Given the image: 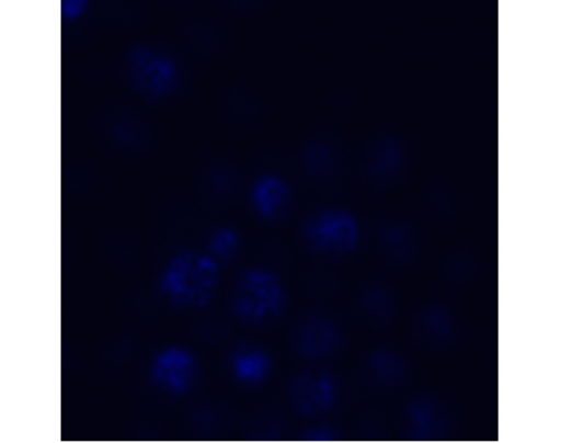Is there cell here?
Returning a JSON list of instances; mask_svg holds the SVG:
<instances>
[{
  "label": "cell",
  "mask_w": 561,
  "mask_h": 443,
  "mask_svg": "<svg viewBox=\"0 0 561 443\" xmlns=\"http://www.w3.org/2000/svg\"><path fill=\"white\" fill-rule=\"evenodd\" d=\"M345 336L330 316L309 313L297 320L289 333L291 351L305 360H325L343 349Z\"/></svg>",
  "instance_id": "cell-6"
},
{
  "label": "cell",
  "mask_w": 561,
  "mask_h": 443,
  "mask_svg": "<svg viewBox=\"0 0 561 443\" xmlns=\"http://www.w3.org/2000/svg\"><path fill=\"white\" fill-rule=\"evenodd\" d=\"M126 72L131 88L147 100H164L180 87L178 64L170 54L152 46L134 48L126 58Z\"/></svg>",
  "instance_id": "cell-4"
},
{
  "label": "cell",
  "mask_w": 561,
  "mask_h": 443,
  "mask_svg": "<svg viewBox=\"0 0 561 443\" xmlns=\"http://www.w3.org/2000/svg\"><path fill=\"white\" fill-rule=\"evenodd\" d=\"M302 166L310 175L318 178H328L337 166V157L330 145L312 141L302 149Z\"/></svg>",
  "instance_id": "cell-11"
},
{
  "label": "cell",
  "mask_w": 561,
  "mask_h": 443,
  "mask_svg": "<svg viewBox=\"0 0 561 443\" xmlns=\"http://www.w3.org/2000/svg\"><path fill=\"white\" fill-rule=\"evenodd\" d=\"M397 166V149L390 144L377 145L374 155L369 158V173L377 178H385Z\"/></svg>",
  "instance_id": "cell-14"
},
{
  "label": "cell",
  "mask_w": 561,
  "mask_h": 443,
  "mask_svg": "<svg viewBox=\"0 0 561 443\" xmlns=\"http://www.w3.org/2000/svg\"><path fill=\"white\" fill-rule=\"evenodd\" d=\"M253 212L260 219L274 223L288 214L291 206V189L284 179L274 173H263L253 181L250 191Z\"/></svg>",
  "instance_id": "cell-8"
},
{
  "label": "cell",
  "mask_w": 561,
  "mask_h": 443,
  "mask_svg": "<svg viewBox=\"0 0 561 443\" xmlns=\"http://www.w3.org/2000/svg\"><path fill=\"white\" fill-rule=\"evenodd\" d=\"M339 436H341V434H339V430L335 429V427L324 424V422H317V424L305 427V429L299 432L297 440H302V442H333V440H337Z\"/></svg>",
  "instance_id": "cell-15"
},
{
  "label": "cell",
  "mask_w": 561,
  "mask_h": 443,
  "mask_svg": "<svg viewBox=\"0 0 561 443\" xmlns=\"http://www.w3.org/2000/svg\"><path fill=\"white\" fill-rule=\"evenodd\" d=\"M301 237L318 258H345L360 243V225L346 209H317L302 219Z\"/></svg>",
  "instance_id": "cell-3"
},
{
  "label": "cell",
  "mask_w": 561,
  "mask_h": 443,
  "mask_svg": "<svg viewBox=\"0 0 561 443\" xmlns=\"http://www.w3.org/2000/svg\"><path fill=\"white\" fill-rule=\"evenodd\" d=\"M273 367V360L261 344L242 341L229 354V372L240 386H261Z\"/></svg>",
  "instance_id": "cell-9"
},
{
  "label": "cell",
  "mask_w": 561,
  "mask_h": 443,
  "mask_svg": "<svg viewBox=\"0 0 561 443\" xmlns=\"http://www.w3.org/2000/svg\"><path fill=\"white\" fill-rule=\"evenodd\" d=\"M221 284V269L209 253L181 250L160 274L159 292L175 308H208Z\"/></svg>",
  "instance_id": "cell-1"
},
{
  "label": "cell",
  "mask_w": 561,
  "mask_h": 443,
  "mask_svg": "<svg viewBox=\"0 0 561 443\" xmlns=\"http://www.w3.org/2000/svg\"><path fill=\"white\" fill-rule=\"evenodd\" d=\"M288 307V294L280 279L268 269L253 266L238 274L229 297V313L250 328L276 322Z\"/></svg>",
  "instance_id": "cell-2"
},
{
  "label": "cell",
  "mask_w": 561,
  "mask_h": 443,
  "mask_svg": "<svg viewBox=\"0 0 561 443\" xmlns=\"http://www.w3.org/2000/svg\"><path fill=\"white\" fill-rule=\"evenodd\" d=\"M358 308L362 316L369 322H379L382 318H387L390 313L389 295L385 294L379 287H371L360 295L358 299Z\"/></svg>",
  "instance_id": "cell-13"
},
{
  "label": "cell",
  "mask_w": 561,
  "mask_h": 443,
  "mask_svg": "<svg viewBox=\"0 0 561 443\" xmlns=\"http://www.w3.org/2000/svg\"><path fill=\"white\" fill-rule=\"evenodd\" d=\"M288 400L301 419H317L337 406L339 386L325 370H305L288 383Z\"/></svg>",
  "instance_id": "cell-5"
},
{
  "label": "cell",
  "mask_w": 561,
  "mask_h": 443,
  "mask_svg": "<svg viewBox=\"0 0 561 443\" xmlns=\"http://www.w3.org/2000/svg\"><path fill=\"white\" fill-rule=\"evenodd\" d=\"M364 377L375 388H394L403 379V365L397 354L375 351L364 362Z\"/></svg>",
  "instance_id": "cell-10"
},
{
  "label": "cell",
  "mask_w": 561,
  "mask_h": 443,
  "mask_svg": "<svg viewBox=\"0 0 561 443\" xmlns=\"http://www.w3.org/2000/svg\"><path fill=\"white\" fill-rule=\"evenodd\" d=\"M208 251L211 258L216 259L217 263H229L232 259L237 258L240 251V235L237 230L224 227L217 229L209 235Z\"/></svg>",
  "instance_id": "cell-12"
},
{
  "label": "cell",
  "mask_w": 561,
  "mask_h": 443,
  "mask_svg": "<svg viewBox=\"0 0 561 443\" xmlns=\"http://www.w3.org/2000/svg\"><path fill=\"white\" fill-rule=\"evenodd\" d=\"M198 360L183 347H168L151 364V380L172 396H185L198 380Z\"/></svg>",
  "instance_id": "cell-7"
}]
</instances>
